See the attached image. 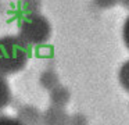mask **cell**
<instances>
[{"instance_id":"8","label":"cell","mask_w":129,"mask_h":125,"mask_svg":"<svg viewBox=\"0 0 129 125\" xmlns=\"http://www.w3.org/2000/svg\"><path fill=\"white\" fill-rule=\"evenodd\" d=\"M118 81H119L121 86L129 93V60L121 65L119 72H118Z\"/></svg>"},{"instance_id":"2","label":"cell","mask_w":129,"mask_h":125,"mask_svg":"<svg viewBox=\"0 0 129 125\" xmlns=\"http://www.w3.org/2000/svg\"><path fill=\"white\" fill-rule=\"evenodd\" d=\"M51 25L46 17L36 13H28L24 15L18 28V36L28 46L43 44L50 39Z\"/></svg>"},{"instance_id":"1","label":"cell","mask_w":129,"mask_h":125,"mask_svg":"<svg viewBox=\"0 0 129 125\" xmlns=\"http://www.w3.org/2000/svg\"><path fill=\"white\" fill-rule=\"evenodd\" d=\"M29 61V46L18 35L0 36V74L10 77L21 72Z\"/></svg>"},{"instance_id":"11","label":"cell","mask_w":129,"mask_h":125,"mask_svg":"<svg viewBox=\"0 0 129 125\" xmlns=\"http://www.w3.org/2000/svg\"><path fill=\"white\" fill-rule=\"evenodd\" d=\"M122 38H123V43L129 50V14L126 17L125 22H123V28H122Z\"/></svg>"},{"instance_id":"7","label":"cell","mask_w":129,"mask_h":125,"mask_svg":"<svg viewBox=\"0 0 129 125\" xmlns=\"http://www.w3.org/2000/svg\"><path fill=\"white\" fill-rule=\"evenodd\" d=\"M11 88L7 81V77L0 74V111L4 110L11 103Z\"/></svg>"},{"instance_id":"9","label":"cell","mask_w":129,"mask_h":125,"mask_svg":"<svg viewBox=\"0 0 129 125\" xmlns=\"http://www.w3.org/2000/svg\"><path fill=\"white\" fill-rule=\"evenodd\" d=\"M68 125H87V119L83 114H72L70 115Z\"/></svg>"},{"instance_id":"3","label":"cell","mask_w":129,"mask_h":125,"mask_svg":"<svg viewBox=\"0 0 129 125\" xmlns=\"http://www.w3.org/2000/svg\"><path fill=\"white\" fill-rule=\"evenodd\" d=\"M17 117L22 125H45L43 111L32 104H22L17 110Z\"/></svg>"},{"instance_id":"12","label":"cell","mask_w":129,"mask_h":125,"mask_svg":"<svg viewBox=\"0 0 129 125\" xmlns=\"http://www.w3.org/2000/svg\"><path fill=\"white\" fill-rule=\"evenodd\" d=\"M93 2L100 8H111L115 4H118V0H93Z\"/></svg>"},{"instance_id":"6","label":"cell","mask_w":129,"mask_h":125,"mask_svg":"<svg viewBox=\"0 0 129 125\" xmlns=\"http://www.w3.org/2000/svg\"><path fill=\"white\" fill-rule=\"evenodd\" d=\"M39 83L43 89L50 92L57 85H60V78L54 69H45L39 77Z\"/></svg>"},{"instance_id":"5","label":"cell","mask_w":129,"mask_h":125,"mask_svg":"<svg viewBox=\"0 0 129 125\" xmlns=\"http://www.w3.org/2000/svg\"><path fill=\"white\" fill-rule=\"evenodd\" d=\"M49 99H50V104L57 106V107H65L71 99V93L65 86L57 85L54 89L50 90Z\"/></svg>"},{"instance_id":"10","label":"cell","mask_w":129,"mask_h":125,"mask_svg":"<svg viewBox=\"0 0 129 125\" xmlns=\"http://www.w3.org/2000/svg\"><path fill=\"white\" fill-rule=\"evenodd\" d=\"M0 125H22L17 117L7 115V114H0Z\"/></svg>"},{"instance_id":"4","label":"cell","mask_w":129,"mask_h":125,"mask_svg":"<svg viewBox=\"0 0 129 125\" xmlns=\"http://www.w3.org/2000/svg\"><path fill=\"white\" fill-rule=\"evenodd\" d=\"M68 119H70V114L64 110V107L50 104L43 111L45 125H68Z\"/></svg>"},{"instance_id":"13","label":"cell","mask_w":129,"mask_h":125,"mask_svg":"<svg viewBox=\"0 0 129 125\" xmlns=\"http://www.w3.org/2000/svg\"><path fill=\"white\" fill-rule=\"evenodd\" d=\"M118 4H121L123 8H128L129 10V0H118Z\"/></svg>"}]
</instances>
